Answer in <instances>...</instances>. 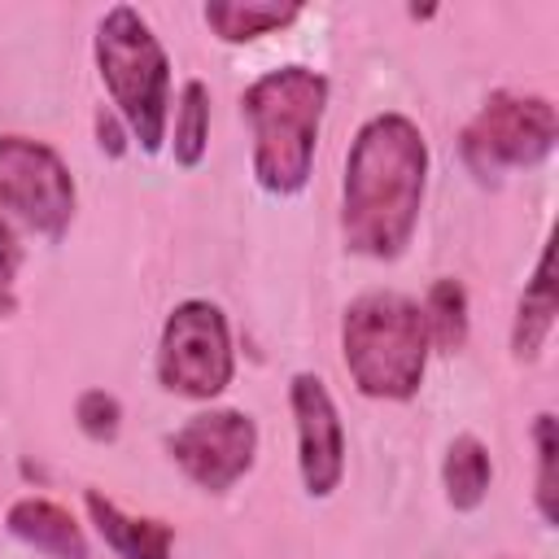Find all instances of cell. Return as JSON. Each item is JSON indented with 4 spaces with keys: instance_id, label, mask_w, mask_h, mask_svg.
Returning a JSON list of instances; mask_svg holds the SVG:
<instances>
[{
    "instance_id": "2e32d148",
    "label": "cell",
    "mask_w": 559,
    "mask_h": 559,
    "mask_svg": "<svg viewBox=\"0 0 559 559\" xmlns=\"http://www.w3.org/2000/svg\"><path fill=\"white\" fill-rule=\"evenodd\" d=\"M210 144V87L201 79H188L179 92V114H175V162L183 170L201 166Z\"/></svg>"
},
{
    "instance_id": "8992f818",
    "label": "cell",
    "mask_w": 559,
    "mask_h": 559,
    "mask_svg": "<svg viewBox=\"0 0 559 559\" xmlns=\"http://www.w3.org/2000/svg\"><path fill=\"white\" fill-rule=\"evenodd\" d=\"M236 354H231V332L227 319L214 301H179L157 341V380L166 393L210 402L231 384Z\"/></svg>"
},
{
    "instance_id": "e0dca14e",
    "label": "cell",
    "mask_w": 559,
    "mask_h": 559,
    "mask_svg": "<svg viewBox=\"0 0 559 559\" xmlns=\"http://www.w3.org/2000/svg\"><path fill=\"white\" fill-rule=\"evenodd\" d=\"M74 419H79L83 437H92V441H114L118 428H122V406H118V397L105 393V389H83L79 402H74Z\"/></svg>"
},
{
    "instance_id": "ac0fdd59",
    "label": "cell",
    "mask_w": 559,
    "mask_h": 559,
    "mask_svg": "<svg viewBox=\"0 0 559 559\" xmlns=\"http://www.w3.org/2000/svg\"><path fill=\"white\" fill-rule=\"evenodd\" d=\"M537 437V511L546 524H555V415L542 411L533 424Z\"/></svg>"
},
{
    "instance_id": "d6986e66",
    "label": "cell",
    "mask_w": 559,
    "mask_h": 559,
    "mask_svg": "<svg viewBox=\"0 0 559 559\" xmlns=\"http://www.w3.org/2000/svg\"><path fill=\"white\" fill-rule=\"evenodd\" d=\"M22 262V249H17V236H13V223H9V205L0 201V297L13 306V271Z\"/></svg>"
},
{
    "instance_id": "9c48e42d",
    "label": "cell",
    "mask_w": 559,
    "mask_h": 559,
    "mask_svg": "<svg viewBox=\"0 0 559 559\" xmlns=\"http://www.w3.org/2000/svg\"><path fill=\"white\" fill-rule=\"evenodd\" d=\"M288 406L297 419V472L310 498H332L345 476V428L328 384L314 371H297L288 384Z\"/></svg>"
},
{
    "instance_id": "277c9868",
    "label": "cell",
    "mask_w": 559,
    "mask_h": 559,
    "mask_svg": "<svg viewBox=\"0 0 559 559\" xmlns=\"http://www.w3.org/2000/svg\"><path fill=\"white\" fill-rule=\"evenodd\" d=\"M96 66L131 140L144 153H162L166 114H170V61L153 26L131 4H114L100 17Z\"/></svg>"
},
{
    "instance_id": "30bf717a",
    "label": "cell",
    "mask_w": 559,
    "mask_h": 559,
    "mask_svg": "<svg viewBox=\"0 0 559 559\" xmlns=\"http://www.w3.org/2000/svg\"><path fill=\"white\" fill-rule=\"evenodd\" d=\"M9 533L48 559H87V537L74 515L48 498H17L4 515Z\"/></svg>"
},
{
    "instance_id": "5b68a950",
    "label": "cell",
    "mask_w": 559,
    "mask_h": 559,
    "mask_svg": "<svg viewBox=\"0 0 559 559\" xmlns=\"http://www.w3.org/2000/svg\"><path fill=\"white\" fill-rule=\"evenodd\" d=\"M559 140V118L546 96L493 92L480 114L463 127V162L480 179H498L507 170H528L550 157Z\"/></svg>"
},
{
    "instance_id": "9a60e30c",
    "label": "cell",
    "mask_w": 559,
    "mask_h": 559,
    "mask_svg": "<svg viewBox=\"0 0 559 559\" xmlns=\"http://www.w3.org/2000/svg\"><path fill=\"white\" fill-rule=\"evenodd\" d=\"M419 310L428 323V345H437L445 354L463 349V341H467V288L454 275H441L428 288V301Z\"/></svg>"
},
{
    "instance_id": "7a4b0ae2",
    "label": "cell",
    "mask_w": 559,
    "mask_h": 559,
    "mask_svg": "<svg viewBox=\"0 0 559 559\" xmlns=\"http://www.w3.org/2000/svg\"><path fill=\"white\" fill-rule=\"evenodd\" d=\"M253 127V179L271 197H293L310 183L328 79L306 66H280L253 79L240 96Z\"/></svg>"
},
{
    "instance_id": "4fadbf2b",
    "label": "cell",
    "mask_w": 559,
    "mask_h": 559,
    "mask_svg": "<svg viewBox=\"0 0 559 559\" xmlns=\"http://www.w3.org/2000/svg\"><path fill=\"white\" fill-rule=\"evenodd\" d=\"M441 480H445V502L454 511H476L489 493V480H493V463H489L485 441L472 432L454 437L445 450V463H441Z\"/></svg>"
},
{
    "instance_id": "ba28073f",
    "label": "cell",
    "mask_w": 559,
    "mask_h": 559,
    "mask_svg": "<svg viewBox=\"0 0 559 559\" xmlns=\"http://www.w3.org/2000/svg\"><path fill=\"white\" fill-rule=\"evenodd\" d=\"M166 445L192 485H201L205 493H227L258 459V424L245 411L218 406L192 415L183 428L170 432Z\"/></svg>"
},
{
    "instance_id": "ffe728a7",
    "label": "cell",
    "mask_w": 559,
    "mask_h": 559,
    "mask_svg": "<svg viewBox=\"0 0 559 559\" xmlns=\"http://www.w3.org/2000/svg\"><path fill=\"white\" fill-rule=\"evenodd\" d=\"M96 135H100V148H105L109 157H122V148H127V144H122V127H118V118H114V114H105V109L96 114Z\"/></svg>"
},
{
    "instance_id": "5bb4252c",
    "label": "cell",
    "mask_w": 559,
    "mask_h": 559,
    "mask_svg": "<svg viewBox=\"0 0 559 559\" xmlns=\"http://www.w3.org/2000/svg\"><path fill=\"white\" fill-rule=\"evenodd\" d=\"M301 4H262V0H210L205 4V26L223 44H249L266 31H280L297 22Z\"/></svg>"
},
{
    "instance_id": "6da1fadb",
    "label": "cell",
    "mask_w": 559,
    "mask_h": 559,
    "mask_svg": "<svg viewBox=\"0 0 559 559\" xmlns=\"http://www.w3.org/2000/svg\"><path fill=\"white\" fill-rule=\"evenodd\" d=\"M428 183V140L406 114H376L358 127L345 183H341V231L362 258H397L419 223Z\"/></svg>"
},
{
    "instance_id": "7c38bea8",
    "label": "cell",
    "mask_w": 559,
    "mask_h": 559,
    "mask_svg": "<svg viewBox=\"0 0 559 559\" xmlns=\"http://www.w3.org/2000/svg\"><path fill=\"white\" fill-rule=\"evenodd\" d=\"M555 310H559V306H555V280H550V249H542L537 271H533V280H528L524 297H520L515 328H511V354H515L520 362H528V358L542 354V345H546V336H550V328H555Z\"/></svg>"
},
{
    "instance_id": "8fae6325",
    "label": "cell",
    "mask_w": 559,
    "mask_h": 559,
    "mask_svg": "<svg viewBox=\"0 0 559 559\" xmlns=\"http://www.w3.org/2000/svg\"><path fill=\"white\" fill-rule=\"evenodd\" d=\"M83 507L96 524V533L105 537V546L118 555V559H170V524L162 520H144V515H127L118 502H109L100 489H87L83 493Z\"/></svg>"
},
{
    "instance_id": "3957f363",
    "label": "cell",
    "mask_w": 559,
    "mask_h": 559,
    "mask_svg": "<svg viewBox=\"0 0 559 559\" xmlns=\"http://www.w3.org/2000/svg\"><path fill=\"white\" fill-rule=\"evenodd\" d=\"M345 371L362 397L406 402L424 384L428 367V323L419 301L402 293H362L341 319Z\"/></svg>"
},
{
    "instance_id": "52a82bcc",
    "label": "cell",
    "mask_w": 559,
    "mask_h": 559,
    "mask_svg": "<svg viewBox=\"0 0 559 559\" xmlns=\"http://www.w3.org/2000/svg\"><path fill=\"white\" fill-rule=\"evenodd\" d=\"M0 201L31 231L61 240L74 218V179L44 140L0 135Z\"/></svg>"
}]
</instances>
